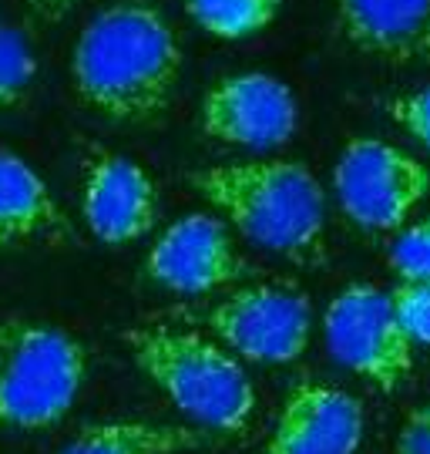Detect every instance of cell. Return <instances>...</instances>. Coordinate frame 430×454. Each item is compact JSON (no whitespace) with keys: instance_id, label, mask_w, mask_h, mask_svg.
Instances as JSON below:
<instances>
[{"instance_id":"4fadbf2b","label":"cell","mask_w":430,"mask_h":454,"mask_svg":"<svg viewBox=\"0 0 430 454\" xmlns=\"http://www.w3.org/2000/svg\"><path fill=\"white\" fill-rule=\"evenodd\" d=\"M71 223L27 159L0 148V249L67 243Z\"/></svg>"},{"instance_id":"ac0fdd59","label":"cell","mask_w":430,"mask_h":454,"mask_svg":"<svg viewBox=\"0 0 430 454\" xmlns=\"http://www.w3.org/2000/svg\"><path fill=\"white\" fill-rule=\"evenodd\" d=\"M390 303L414 347H430V283H397Z\"/></svg>"},{"instance_id":"277c9868","label":"cell","mask_w":430,"mask_h":454,"mask_svg":"<svg viewBox=\"0 0 430 454\" xmlns=\"http://www.w3.org/2000/svg\"><path fill=\"white\" fill-rule=\"evenodd\" d=\"M88 377V354L67 330L11 317L0 324V424L48 431L71 414Z\"/></svg>"},{"instance_id":"5b68a950","label":"cell","mask_w":430,"mask_h":454,"mask_svg":"<svg viewBox=\"0 0 430 454\" xmlns=\"http://www.w3.org/2000/svg\"><path fill=\"white\" fill-rule=\"evenodd\" d=\"M343 215L364 232H397L430 195V168L383 138H350L333 165Z\"/></svg>"},{"instance_id":"ba28073f","label":"cell","mask_w":430,"mask_h":454,"mask_svg":"<svg viewBox=\"0 0 430 454\" xmlns=\"http://www.w3.org/2000/svg\"><path fill=\"white\" fill-rule=\"evenodd\" d=\"M199 129L212 142L276 152L300 129V105L286 82L266 71H239L212 84L199 105Z\"/></svg>"},{"instance_id":"5bb4252c","label":"cell","mask_w":430,"mask_h":454,"mask_svg":"<svg viewBox=\"0 0 430 454\" xmlns=\"http://www.w3.org/2000/svg\"><path fill=\"white\" fill-rule=\"evenodd\" d=\"M212 431L192 424L159 421H98L81 427L61 454H182L206 448Z\"/></svg>"},{"instance_id":"2e32d148","label":"cell","mask_w":430,"mask_h":454,"mask_svg":"<svg viewBox=\"0 0 430 454\" xmlns=\"http://www.w3.org/2000/svg\"><path fill=\"white\" fill-rule=\"evenodd\" d=\"M34 78H37V54L27 34L0 20V112H11L31 95Z\"/></svg>"},{"instance_id":"52a82bcc","label":"cell","mask_w":430,"mask_h":454,"mask_svg":"<svg viewBox=\"0 0 430 454\" xmlns=\"http://www.w3.org/2000/svg\"><path fill=\"white\" fill-rule=\"evenodd\" d=\"M323 337L336 364L380 390H394L414 371V340L403 333L390 293L373 283L340 290L323 317Z\"/></svg>"},{"instance_id":"ffe728a7","label":"cell","mask_w":430,"mask_h":454,"mask_svg":"<svg viewBox=\"0 0 430 454\" xmlns=\"http://www.w3.org/2000/svg\"><path fill=\"white\" fill-rule=\"evenodd\" d=\"M394 454H430V401L414 407L400 424Z\"/></svg>"},{"instance_id":"7a4b0ae2","label":"cell","mask_w":430,"mask_h":454,"mask_svg":"<svg viewBox=\"0 0 430 454\" xmlns=\"http://www.w3.org/2000/svg\"><path fill=\"white\" fill-rule=\"evenodd\" d=\"M195 192L242 239L293 262L326 256V195L296 159H249L192 172Z\"/></svg>"},{"instance_id":"e0dca14e","label":"cell","mask_w":430,"mask_h":454,"mask_svg":"<svg viewBox=\"0 0 430 454\" xmlns=\"http://www.w3.org/2000/svg\"><path fill=\"white\" fill-rule=\"evenodd\" d=\"M387 260L390 270L400 276V283H430V215L397 229L387 249Z\"/></svg>"},{"instance_id":"9a60e30c","label":"cell","mask_w":430,"mask_h":454,"mask_svg":"<svg viewBox=\"0 0 430 454\" xmlns=\"http://www.w3.org/2000/svg\"><path fill=\"white\" fill-rule=\"evenodd\" d=\"M189 17L212 37L239 41L266 31L283 0H182Z\"/></svg>"},{"instance_id":"8992f818","label":"cell","mask_w":430,"mask_h":454,"mask_svg":"<svg viewBox=\"0 0 430 454\" xmlns=\"http://www.w3.org/2000/svg\"><path fill=\"white\" fill-rule=\"evenodd\" d=\"M208 330L229 354L253 364H293L313 337V303L286 283H249L206 313Z\"/></svg>"},{"instance_id":"9c48e42d","label":"cell","mask_w":430,"mask_h":454,"mask_svg":"<svg viewBox=\"0 0 430 454\" xmlns=\"http://www.w3.org/2000/svg\"><path fill=\"white\" fill-rule=\"evenodd\" d=\"M145 273L165 290L206 296L246 279L249 262L239 253L225 219L212 212H189L176 219L148 249Z\"/></svg>"},{"instance_id":"6da1fadb","label":"cell","mask_w":430,"mask_h":454,"mask_svg":"<svg viewBox=\"0 0 430 454\" xmlns=\"http://www.w3.org/2000/svg\"><path fill=\"white\" fill-rule=\"evenodd\" d=\"M182 78L176 27L148 0L98 11L71 51L74 95L108 121L148 125L168 112Z\"/></svg>"},{"instance_id":"44dd1931","label":"cell","mask_w":430,"mask_h":454,"mask_svg":"<svg viewBox=\"0 0 430 454\" xmlns=\"http://www.w3.org/2000/svg\"><path fill=\"white\" fill-rule=\"evenodd\" d=\"M27 7H31L34 20H41V24H58V20L74 7V0H27Z\"/></svg>"},{"instance_id":"7c38bea8","label":"cell","mask_w":430,"mask_h":454,"mask_svg":"<svg viewBox=\"0 0 430 454\" xmlns=\"http://www.w3.org/2000/svg\"><path fill=\"white\" fill-rule=\"evenodd\" d=\"M336 31L367 58L430 67V0H333Z\"/></svg>"},{"instance_id":"d6986e66","label":"cell","mask_w":430,"mask_h":454,"mask_svg":"<svg viewBox=\"0 0 430 454\" xmlns=\"http://www.w3.org/2000/svg\"><path fill=\"white\" fill-rule=\"evenodd\" d=\"M383 112L390 114V121L407 131L417 145H424L430 152V88L387 98Z\"/></svg>"},{"instance_id":"30bf717a","label":"cell","mask_w":430,"mask_h":454,"mask_svg":"<svg viewBox=\"0 0 430 454\" xmlns=\"http://www.w3.org/2000/svg\"><path fill=\"white\" fill-rule=\"evenodd\" d=\"M81 215L98 243L131 246L159 223V189L135 159L95 148L84 162Z\"/></svg>"},{"instance_id":"3957f363","label":"cell","mask_w":430,"mask_h":454,"mask_svg":"<svg viewBox=\"0 0 430 454\" xmlns=\"http://www.w3.org/2000/svg\"><path fill=\"white\" fill-rule=\"evenodd\" d=\"M138 371L212 434H239L255 414V384L223 343L178 326H135L125 333Z\"/></svg>"},{"instance_id":"8fae6325","label":"cell","mask_w":430,"mask_h":454,"mask_svg":"<svg viewBox=\"0 0 430 454\" xmlns=\"http://www.w3.org/2000/svg\"><path fill=\"white\" fill-rule=\"evenodd\" d=\"M367 414L343 387L300 380L276 414L262 454H356L364 444Z\"/></svg>"}]
</instances>
